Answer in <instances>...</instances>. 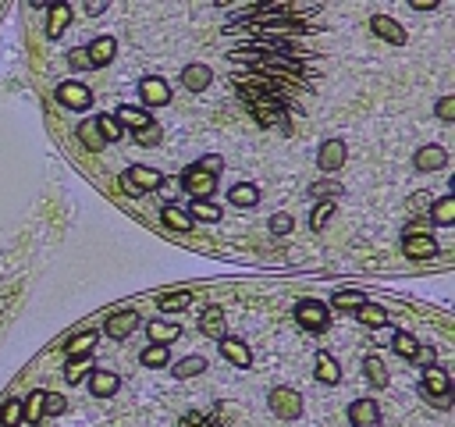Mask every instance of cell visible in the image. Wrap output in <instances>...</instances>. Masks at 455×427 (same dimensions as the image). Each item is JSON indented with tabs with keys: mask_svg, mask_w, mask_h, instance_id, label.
Returning a JSON list of instances; mask_svg holds the SVG:
<instances>
[{
	"mask_svg": "<svg viewBox=\"0 0 455 427\" xmlns=\"http://www.w3.org/2000/svg\"><path fill=\"white\" fill-rule=\"evenodd\" d=\"M220 353H224V360H232L235 367H249L253 363V353H249V346L246 342H239V339H220Z\"/></svg>",
	"mask_w": 455,
	"mask_h": 427,
	"instance_id": "cell-14",
	"label": "cell"
},
{
	"mask_svg": "<svg viewBox=\"0 0 455 427\" xmlns=\"http://www.w3.org/2000/svg\"><path fill=\"white\" fill-rule=\"evenodd\" d=\"M93 342H96V331H86V335H75V339H72L65 349H68V356L75 360V356H89Z\"/></svg>",
	"mask_w": 455,
	"mask_h": 427,
	"instance_id": "cell-37",
	"label": "cell"
},
{
	"mask_svg": "<svg viewBox=\"0 0 455 427\" xmlns=\"http://www.w3.org/2000/svg\"><path fill=\"white\" fill-rule=\"evenodd\" d=\"M334 210H338V203H334V199H320V203L313 206V214H310V228H313V232H320V228L331 221V214H334Z\"/></svg>",
	"mask_w": 455,
	"mask_h": 427,
	"instance_id": "cell-28",
	"label": "cell"
},
{
	"mask_svg": "<svg viewBox=\"0 0 455 427\" xmlns=\"http://www.w3.org/2000/svg\"><path fill=\"white\" fill-rule=\"evenodd\" d=\"M65 409H68L65 395H46V399H43V413H53V416H57V413H65Z\"/></svg>",
	"mask_w": 455,
	"mask_h": 427,
	"instance_id": "cell-46",
	"label": "cell"
},
{
	"mask_svg": "<svg viewBox=\"0 0 455 427\" xmlns=\"http://www.w3.org/2000/svg\"><path fill=\"white\" fill-rule=\"evenodd\" d=\"M427 399H430L437 409H448V406H451V392H448V395H427Z\"/></svg>",
	"mask_w": 455,
	"mask_h": 427,
	"instance_id": "cell-51",
	"label": "cell"
},
{
	"mask_svg": "<svg viewBox=\"0 0 455 427\" xmlns=\"http://www.w3.org/2000/svg\"><path fill=\"white\" fill-rule=\"evenodd\" d=\"M296 320L303 328H310V331H324L327 328V310H324V303H317V299H303L299 306H296Z\"/></svg>",
	"mask_w": 455,
	"mask_h": 427,
	"instance_id": "cell-4",
	"label": "cell"
},
{
	"mask_svg": "<svg viewBox=\"0 0 455 427\" xmlns=\"http://www.w3.org/2000/svg\"><path fill=\"white\" fill-rule=\"evenodd\" d=\"M448 388H451L448 374L437 370V367H427V374H423V392H430V395H448Z\"/></svg>",
	"mask_w": 455,
	"mask_h": 427,
	"instance_id": "cell-20",
	"label": "cell"
},
{
	"mask_svg": "<svg viewBox=\"0 0 455 427\" xmlns=\"http://www.w3.org/2000/svg\"><path fill=\"white\" fill-rule=\"evenodd\" d=\"M310 192H313V196H331V192H338V185H334V182H320V185H313Z\"/></svg>",
	"mask_w": 455,
	"mask_h": 427,
	"instance_id": "cell-49",
	"label": "cell"
},
{
	"mask_svg": "<svg viewBox=\"0 0 455 427\" xmlns=\"http://www.w3.org/2000/svg\"><path fill=\"white\" fill-rule=\"evenodd\" d=\"M68 65H72V68H89L86 50H72V53H68Z\"/></svg>",
	"mask_w": 455,
	"mask_h": 427,
	"instance_id": "cell-47",
	"label": "cell"
},
{
	"mask_svg": "<svg viewBox=\"0 0 455 427\" xmlns=\"http://www.w3.org/2000/svg\"><path fill=\"white\" fill-rule=\"evenodd\" d=\"M68 22H72V8H68V4H53V8H50V18H46L50 36H61V32L68 29Z\"/></svg>",
	"mask_w": 455,
	"mask_h": 427,
	"instance_id": "cell-21",
	"label": "cell"
},
{
	"mask_svg": "<svg viewBox=\"0 0 455 427\" xmlns=\"http://www.w3.org/2000/svg\"><path fill=\"white\" fill-rule=\"evenodd\" d=\"M118 125H121V129L128 125V129H136V132H139V129H146V125H150V114H146V111H139V107H121V111H118Z\"/></svg>",
	"mask_w": 455,
	"mask_h": 427,
	"instance_id": "cell-25",
	"label": "cell"
},
{
	"mask_svg": "<svg viewBox=\"0 0 455 427\" xmlns=\"http://www.w3.org/2000/svg\"><path fill=\"white\" fill-rule=\"evenodd\" d=\"M189 303H192V292H167V296H160V310L164 313H178Z\"/></svg>",
	"mask_w": 455,
	"mask_h": 427,
	"instance_id": "cell-33",
	"label": "cell"
},
{
	"mask_svg": "<svg viewBox=\"0 0 455 427\" xmlns=\"http://www.w3.org/2000/svg\"><path fill=\"white\" fill-rule=\"evenodd\" d=\"M199 331L210 335V339H220V335H224V310H220V306H210V310L199 317Z\"/></svg>",
	"mask_w": 455,
	"mask_h": 427,
	"instance_id": "cell-18",
	"label": "cell"
},
{
	"mask_svg": "<svg viewBox=\"0 0 455 427\" xmlns=\"http://www.w3.org/2000/svg\"><path fill=\"white\" fill-rule=\"evenodd\" d=\"M143 363H146V367H164V363H167V346H150V349H143Z\"/></svg>",
	"mask_w": 455,
	"mask_h": 427,
	"instance_id": "cell-42",
	"label": "cell"
},
{
	"mask_svg": "<svg viewBox=\"0 0 455 427\" xmlns=\"http://www.w3.org/2000/svg\"><path fill=\"white\" fill-rule=\"evenodd\" d=\"M107 11V4H100V0H96V4H86V15H103Z\"/></svg>",
	"mask_w": 455,
	"mask_h": 427,
	"instance_id": "cell-52",
	"label": "cell"
},
{
	"mask_svg": "<svg viewBox=\"0 0 455 427\" xmlns=\"http://www.w3.org/2000/svg\"><path fill=\"white\" fill-rule=\"evenodd\" d=\"M391 349H395L398 356L413 360V356H416V349H420V342H416L413 335H406V331H395V339H391Z\"/></svg>",
	"mask_w": 455,
	"mask_h": 427,
	"instance_id": "cell-32",
	"label": "cell"
},
{
	"mask_svg": "<svg viewBox=\"0 0 455 427\" xmlns=\"http://www.w3.org/2000/svg\"><path fill=\"white\" fill-rule=\"evenodd\" d=\"M210 79H213V75H210V68H206V65H189V68L182 72V86H185V89H192V93L206 89V86H210Z\"/></svg>",
	"mask_w": 455,
	"mask_h": 427,
	"instance_id": "cell-16",
	"label": "cell"
},
{
	"mask_svg": "<svg viewBox=\"0 0 455 427\" xmlns=\"http://www.w3.org/2000/svg\"><path fill=\"white\" fill-rule=\"evenodd\" d=\"M317 378H320L324 385H338V381H341V370H338V363H334L327 353H317Z\"/></svg>",
	"mask_w": 455,
	"mask_h": 427,
	"instance_id": "cell-23",
	"label": "cell"
},
{
	"mask_svg": "<svg viewBox=\"0 0 455 427\" xmlns=\"http://www.w3.org/2000/svg\"><path fill=\"white\" fill-rule=\"evenodd\" d=\"M189 210H192L189 218H199V221H217V218H220V206L210 203V199H192Z\"/></svg>",
	"mask_w": 455,
	"mask_h": 427,
	"instance_id": "cell-35",
	"label": "cell"
},
{
	"mask_svg": "<svg viewBox=\"0 0 455 427\" xmlns=\"http://www.w3.org/2000/svg\"><path fill=\"white\" fill-rule=\"evenodd\" d=\"M270 409H274V416H281V420H296V416L303 413V399H299L292 388H274V392H270Z\"/></svg>",
	"mask_w": 455,
	"mask_h": 427,
	"instance_id": "cell-3",
	"label": "cell"
},
{
	"mask_svg": "<svg viewBox=\"0 0 455 427\" xmlns=\"http://www.w3.org/2000/svg\"><path fill=\"white\" fill-rule=\"evenodd\" d=\"M43 399H46V392H32V395L22 402V409H25V420H29V423H39V420H43Z\"/></svg>",
	"mask_w": 455,
	"mask_h": 427,
	"instance_id": "cell-38",
	"label": "cell"
},
{
	"mask_svg": "<svg viewBox=\"0 0 455 427\" xmlns=\"http://www.w3.org/2000/svg\"><path fill=\"white\" fill-rule=\"evenodd\" d=\"M345 157H349V150H345V143L341 139H327L324 146H320V153H317V164H320V171H341V164H345Z\"/></svg>",
	"mask_w": 455,
	"mask_h": 427,
	"instance_id": "cell-5",
	"label": "cell"
},
{
	"mask_svg": "<svg viewBox=\"0 0 455 427\" xmlns=\"http://www.w3.org/2000/svg\"><path fill=\"white\" fill-rule=\"evenodd\" d=\"M136 328H139V313L136 310H118V313L107 317V335L110 339H128Z\"/></svg>",
	"mask_w": 455,
	"mask_h": 427,
	"instance_id": "cell-8",
	"label": "cell"
},
{
	"mask_svg": "<svg viewBox=\"0 0 455 427\" xmlns=\"http://www.w3.org/2000/svg\"><path fill=\"white\" fill-rule=\"evenodd\" d=\"M402 249H406V256H413V260H427V256H437V242H434L430 235H416V239H406V242H402Z\"/></svg>",
	"mask_w": 455,
	"mask_h": 427,
	"instance_id": "cell-15",
	"label": "cell"
},
{
	"mask_svg": "<svg viewBox=\"0 0 455 427\" xmlns=\"http://www.w3.org/2000/svg\"><path fill=\"white\" fill-rule=\"evenodd\" d=\"M413 8L423 11V8H437V0H413Z\"/></svg>",
	"mask_w": 455,
	"mask_h": 427,
	"instance_id": "cell-53",
	"label": "cell"
},
{
	"mask_svg": "<svg viewBox=\"0 0 455 427\" xmlns=\"http://www.w3.org/2000/svg\"><path fill=\"white\" fill-rule=\"evenodd\" d=\"M86 370H93V360H89V356L68 360V367H65V381H68V385H79V381L86 378Z\"/></svg>",
	"mask_w": 455,
	"mask_h": 427,
	"instance_id": "cell-29",
	"label": "cell"
},
{
	"mask_svg": "<svg viewBox=\"0 0 455 427\" xmlns=\"http://www.w3.org/2000/svg\"><path fill=\"white\" fill-rule=\"evenodd\" d=\"M437 118H441V121H451V118H455V96H441V100H437Z\"/></svg>",
	"mask_w": 455,
	"mask_h": 427,
	"instance_id": "cell-45",
	"label": "cell"
},
{
	"mask_svg": "<svg viewBox=\"0 0 455 427\" xmlns=\"http://www.w3.org/2000/svg\"><path fill=\"white\" fill-rule=\"evenodd\" d=\"M206 370V360L203 356H185L182 363H175L171 367V374H175L178 381H185V378H196V374H203Z\"/></svg>",
	"mask_w": 455,
	"mask_h": 427,
	"instance_id": "cell-22",
	"label": "cell"
},
{
	"mask_svg": "<svg viewBox=\"0 0 455 427\" xmlns=\"http://www.w3.org/2000/svg\"><path fill=\"white\" fill-rule=\"evenodd\" d=\"M370 29H374L381 39L395 43V46H402V43H406V29L398 25L395 18H388V15H374V18H370Z\"/></svg>",
	"mask_w": 455,
	"mask_h": 427,
	"instance_id": "cell-10",
	"label": "cell"
},
{
	"mask_svg": "<svg viewBox=\"0 0 455 427\" xmlns=\"http://www.w3.org/2000/svg\"><path fill=\"white\" fill-rule=\"evenodd\" d=\"M228 199H232L235 206H253V203H260V189L249 185V182H242V185H235L232 192H228Z\"/></svg>",
	"mask_w": 455,
	"mask_h": 427,
	"instance_id": "cell-27",
	"label": "cell"
},
{
	"mask_svg": "<svg viewBox=\"0 0 455 427\" xmlns=\"http://www.w3.org/2000/svg\"><path fill=\"white\" fill-rule=\"evenodd\" d=\"M150 342L153 346H167V342H175L182 331H178V324H167V320H150Z\"/></svg>",
	"mask_w": 455,
	"mask_h": 427,
	"instance_id": "cell-19",
	"label": "cell"
},
{
	"mask_svg": "<svg viewBox=\"0 0 455 427\" xmlns=\"http://www.w3.org/2000/svg\"><path fill=\"white\" fill-rule=\"evenodd\" d=\"M239 93L242 100L253 107V114L260 125H277V129H289V118H284V103L289 100H277V96H267L260 89H253L249 82H239Z\"/></svg>",
	"mask_w": 455,
	"mask_h": 427,
	"instance_id": "cell-1",
	"label": "cell"
},
{
	"mask_svg": "<svg viewBox=\"0 0 455 427\" xmlns=\"http://www.w3.org/2000/svg\"><path fill=\"white\" fill-rule=\"evenodd\" d=\"M360 320H363L367 328H384L388 324V313L381 306H374V303H363L360 306Z\"/></svg>",
	"mask_w": 455,
	"mask_h": 427,
	"instance_id": "cell-31",
	"label": "cell"
},
{
	"mask_svg": "<svg viewBox=\"0 0 455 427\" xmlns=\"http://www.w3.org/2000/svg\"><path fill=\"white\" fill-rule=\"evenodd\" d=\"M96 129H100L103 143H118V139H121V125H118V118H114V114H100V118H96Z\"/></svg>",
	"mask_w": 455,
	"mask_h": 427,
	"instance_id": "cell-30",
	"label": "cell"
},
{
	"mask_svg": "<svg viewBox=\"0 0 455 427\" xmlns=\"http://www.w3.org/2000/svg\"><path fill=\"white\" fill-rule=\"evenodd\" d=\"M114 50H118V46H114V39H110V36H100V39H93V46L86 50V58H89L93 68H103V65L114 61Z\"/></svg>",
	"mask_w": 455,
	"mask_h": 427,
	"instance_id": "cell-13",
	"label": "cell"
},
{
	"mask_svg": "<svg viewBox=\"0 0 455 427\" xmlns=\"http://www.w3.org/2000/svg\"><path fill=\"white\" fill-rule=\"evenodd\" d=\"M270 232L274 235H289L292 232V214H274V218H270Z\"/></svg>",
	"mask_w": 455,
	"mask_h": 427,
	"instance_id": "cell-43",
	"label": "cell"
},
{
	"mask_svg": "<svg viewBox=\"0 0 455 427\" xmlns=\"http://www.w3.org/2000/svg\"><path fill=\"white\" fill-rule=\"evenodd\" d=\"M89 385H93V395H96V399H107V395L118 392L121 381H118V374H110V370H96Z\"/></svg>",
	"mask_w": 455,
	"mask_h": 427,
	"instance_id": "cell-17",
	"label": "cell"
},
{
	"mask_svg": "<svg viewBox=\"0 0 455 427\" xmlns=\"http://www.w3.org/2000/svg\"><path fill=\"white\" fill-rule=\"evenodd\" d=\"M196 168H199V171H206V175H213V178H217V171H220V168H224V157H217V153H210V157H203V160H199V164H196Z\"/></svg>",
	"mask_w": 455,
	"mask_h": 427,
	"instance_id": "cell-44",
	"label": "cell"
},
{
	"mask_svg": "<svg viewBox=\"0 0 455 427\" xmlns=\"http://www.w3.org/2000/svg\"><path fill=\"white\" fill-rule=\"evenodd\" d=\"M79 139H82L89 150H103V146H107V143H103V136H100V129H96V121H82Z\"/></svg>",
	"mask_w": 455,
	"mask_h": 427,
	"instance_id": "cell-39",
	"label": "cell"
},
{
	"mask_svg": "<svg viewBox=\"0 0 455 427\" xmlns=\"http://www.w3.org/2000/svg\"><path fill=\"white\" fill-rule=\"evenodd\" d=\"M164 225L175 228V232H192V218L178 206H164Z\"/></svg>",
	"mask_w": 455,
	"mask_h": 427,
	"instance_id": "cell-26",
	"label": "cell"
},
{
	"mask_svg": "<svg viewBox=\"0 0 455 427\" xmlns=\"http://www.w3.org/2000/svg\"><path fill=\"white\" fill-rule=\"evenodd\" d=\"M160 136H164V132H160V125H153V121H150L146 129H139V132H136V143H139V146H157V143H160Z\"/></svg>",
	"mask_w": 455,
	"mask_h": 427,
	"instance_id": "cell-41",
	"label": "cell"
},
{
	"mask_svg": "<svg viewBox=\"0 0 455 427\" xmlns=\"http://www.w3.org/2000/svg\"><path fill=\"white\" fill-rule=\"evenodd\" d=\"M121 185H125V192L139 196V192H153V189H160V185H164V175L153 171V168H128L125 178H121Z\"/></svg>",
	"mask_w": 455,
	"mask_h": 427,
	"instance_id": "cell-2",
	"label": "cell"
},
{
	"mask_svg": "<svg viewBox=\"0 0 455 427\" xmlns=\"http://www.w3.org/2000/svg\"><path fill=\"white\" fill-rule=\"evenodd\" d=\"M416 235H427V221H413L406 228V239H416Z\"/></svg>",
	"mask_w": 455,
	"mask_h": 427,
	"instance_id": "cell-50",
	"label": "cell"
},
{
	"mask_svg": "<svg viewBox=\"0 0 455 427\" xmlns=\"http://www.w3.org/2000/svg\"><path fill=\"white\" fill-rule=\"evenodd\" d=\"M413 164H416V171H441L448 164V153L441 146H423V150H416Z\"/></svg>",
	"mask_w": 455,
	"mask_h": 427,
	"instance_id": "cell-11",
	"label": "cell"
},
{
	"mask_svg": "<svg viewBox=\"0 0 455 427\" xmlns=\"http://www.w3.org/2000/svg\"><path fill=\"white\" fill-rule=\"evenodd\" d=\"M413 360H416V363H423V367H434V349H430V346H420Z\"/></svg>",
	"mask_w": 455,
	"mask_h": 427,
	"instance_id": "cell-48",
	"label": "cell"
},
{
	"mask_svg": "<svg viewBox=\"0 0 455 427\" xmlns=\"http://www.w3.org/2000/svg\"><path fill=\"white\" fill-rule=\"evenodd\" d=\"M182 185H185V192H189L192 199H206V196L217 189V178H213V175H206V171H199V168L192 164V168L185 171Z\"/></svg>",
	"mask_w": 455,
	"mask_h": 427,
	"instance_id": "cell-6",
	"label": "cell"
},
{
	"mask_svg": "<svg viewBox=\"0 0 455 427\" xmlns=\"http://www.w3.org/2000/svg\"><path fill=\"white\" fill-rule=\"evenodd\" d=\"M57 100H61L65 107H72V111H86V107L93 103V93L79 82H61L57 86Z\"/></svg>",
	"mask_w": 455,
	"mask_h": 427,
	"instance_id": "cell-7",
	"label": "cell"
},
{
	"mask_svg": "<svg viewBox=\"0 0 455 427\" xmlns=\"http://www.w3.org/2000/svg\"><path fill=\"white\" fill-rule=\"evenodd\" d=\"M434 221H437V225H451V221H455V199H441V203L434 206Z\"/></svg>",
	"mask_w": 455,
	"mask_h": 427,
	"instance_id": "cell-40",
	"label": "cell"
},
{
	"mask_svg": "<svg viewBox=\"0 0 455 427\" xmlns=\"http://www.w3.org/2000/svg\"><path fill=\"white\" fill-rule=\"evenodd\" d=\"M139 96H143L146 103L160 107V103L171 100V86H167L164 79H143V82H139Z\"/></svg>",
	"mask_w": 455,
	"mask_h": 427,
	"instance_id": "cell-12",
	"label": "cell"
},
{
	"mask_svg": "<svg viewBox=\"0 0 455 427\" xmlns=\"http://www.w3.org/2000/svg\"><path fill=\"white\" fill-rule=\"evenodd\" d=\"M363 370H367V381H370L374 388H388V370H384L381 356H367V360H363Z\"/></svg>",
	"mask_w": 455,
	"mask_h": 427,
	"instance_id": "cell-24",
	"label": "cell"
},
{
	"mask_svg": "<svg viewBox=\"0 0 455 427\" xmlns=\"http://www.w3.org/2000/svg\"><path fill=\"white\" fill-rule=\"evenodd\" d=\"M331 303H334L338 310H360L367 299H363V292H352V289H345V292H341V289H338V292L331 296Z\"/></svg>",
	"mask_w": 455,
	"mask_h": 427,
	"instance_id": "cell-34",
	"label": "cell"
},
{
	"mask_svg": "<svg viewBox=\"0 0 455 427\" xmlns=\"http://www.w3.org/2000/svg\"><path fill=\"white\" fill-rule=\"evenodd\" d=\"M22 420H25L22 399H11V402H4V409H0V423H4V427H18Z\"/></svg>",
	"mask_w": 455,
	"mask_h": 427,
	"instance_id": "cell-36",
	"label": "cell"
},
{
	"mask_svg": "<svg viewBox=\"0 0 455 427\" xmlns=\"http://www.w3.org/2000/svg\"><path fill=\"white\" fill-rule=\"evenodd\" d=\"M349 420H352V427H381V409L374 399H360L349 406Z\"/></svg>",
	"mask_w": 455,
	"mask_h": 427,
	"instance_id": "cell-9",
	"label": "cell"
}]
</instances>
